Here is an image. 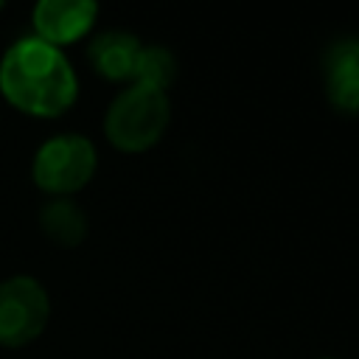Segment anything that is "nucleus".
Returning a JSON list of instances; mask_svg holds the SVG:
<instances>
[{"label": "nucleus", "mask_w": 359, "mask_h": 359, "mask_svg": "<svg viewBox=\"0 0 359 359\" xmlns=\"http://www.w3.org/2000/svg\"><path fill=\"white\" fill-rule=\"evenodd\" d=\"M3 98L31 118H59L79 98V79L62 48L20 36L0 59Z\"/></svg>", "instance_id": "1"}, {"label": "nucleus", "mask_w": 359, "mask_h": 359, "mask_svg": "<svg viewBox=\"0 0 359 359\" xmlns=\"http://www.w3.org/2000/svg\"><path fill=\"white\" fill-rule=\"evenodd\" d=\"M171 121L168 95L140 84L126 87L115 95L104 115V135L118 151H146L151 149Z\"/></svg>", "instance_id": "2"}, {"label": "nucleus", "mask_w": 359, "mask_h": 359, "mask_svg": "<svg viewBox=\"0 0 359 359\" xmlns=\"http://www.w3.org/2000/svg\"><path fill=\"white\" fill-rule=\"evenodd\" d=\"M95 165H98V154L93 140L76 132H65L45 140L36 149L31 177L39 191L50 194L53 199H62L81 191L93 180Z\"/></svg>", "instance_id": "3"}, {"label": "nucleus", "mask_w": 359, "mask_h": 359, "mask_svg": "<svg viewBox=\"0 0 359 359\" xmlns=\"http://www.w3.org/2000/svg\"><path fill=\"white\" fill-rule=\"evenodd\" d=\"M50 320V297L36 278L14 275L0 283V345L22 348L34 342Z\"/></svg>", "instance_id": "4"}, {"label": "nucleus", "mask_w": 359, "mask_h": 359, "mask_svg": "<svg viewBox=\"0 0 359 359\" xmlns=\"http://www.w3.org/2000/svg\"><path fill=\"white\" fill-rule=\"evenodd\" d=\"M98 17V6L90 0H42L34 6V36L62 48L81 39Z\"/></svg>", "instance_id": "5"}, {"label": "nucleus", "mask_w": 359, "mask_h": 359, "mask_svg": "<svg viewBox=\"0 0 359 359\" xmlns=\"http://www.w3.org/2000/svg\"><path fill=\"white\" fill-rule=\"evenodd\" d=\"M328 104L342 115H359V39L342 36L323 56Z\"/></svg>", "instance_id": "6"}, {"label": "nucleus", "mask_w": 359, "mask_h": 359, "mask_svg": "<svg viewBox=\"0 0 359 359\" xmlns=\"http://www.w3.org/2000/svg\"><path fill=\"white\" fill-rule=\"evenodd\" d=\"M140 42L135 34L126 31H104L98 34L90 48H87V59L95 67L98 76L109 79V81H129L135 76V65L140 56Z\"/></svg>", "instance_id": "7"}, {"label": "nucleus", "mask_w": 359, "mask_h": 359, "mask_svg": "<svg viewBox=\"0 0 359 359\" xmlns=\"http://www.w3.org/2000/svg\"><path fill=\"white\" fill-rule=\"evenodd\" d=\"M39 227L42 233L59 244V247H79L87 236V213L73 202L70 196L50 199L39 210Z\"/></svg>", "instance_id": "8"}, {"label": "nucleus", "mask_w": 359, "mask_h": 359, "mask_svg": "<svg viewBox=\"0 0 359 359\" xmlns=\"http://www.w3.org/2000/svg\"><path fill=\"white\" fill-rule=\"evenodd\" d=\"M174 79H177V59H174V53L168 48H163V45L140 48L132 84H140V87L165 93Z\"/></svg>", "instance_id": "9"}, {"label": "nucleus", "mask_w": 359, "mask_h": 359, "mask_svg": "<svg viewBox=\"0 0 359 359\" xmlns=\"http://www.w3.org/2000/svg\"><path fill=\"white\" fill-rule=\"evenodd\" d=\"M3 8H6V3H3V0H0V11H3Z\"/></svg>", "instance_id": "10"}, {"label": "nucleus", "mask_w": 359, "mask_h": 359, "mask_svg": "<svg viewBox=\"0 0 359 359\" xmlns=\"http://www.w3.org/2000/svg\"><path fill=\"white\" fill-rule=\"evenodd\" d=\"M323 359H331V356H323Z\"/></svg>", "instance_id": "11"}]
</instances>
